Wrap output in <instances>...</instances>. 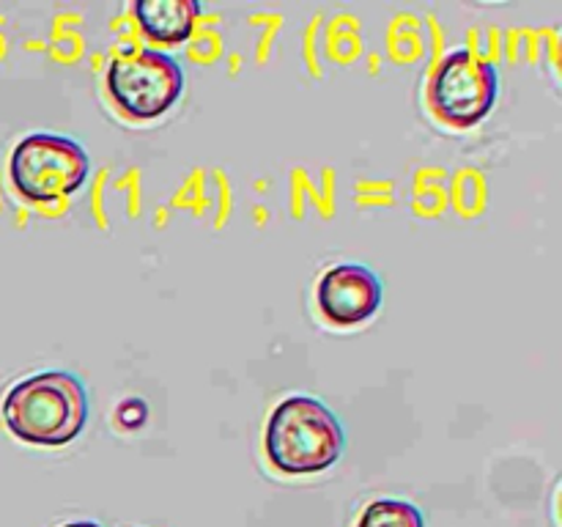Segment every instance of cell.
I'll return each mask as SVG.
<instances>
[{
	"mask_svg": "<svg viewBox=\"0 0 562 527\" xmlns=\"http://www.w3.org/2000/svg\"><path fill=\"white\" fill-rule=\"evenodd\" d=\"M382 291L379 274L366 264H333L316 283V305L335 327H355L379 311Z\"/></svg>",
	"mask_w": 562,
	"mask_h": 527,
	"instance_id": "8992f818",
	"label": "cell"
},
{
	"mask_svg": "<svg viewBox=\"0 0 562 527\" xmlns=\"http://www.w3.org/2000/svg\"><path fill=\"white\" fill-rule=\"evenodd\" d=\"M113 417L115 423H119V428H124V431H137V428L146 426L148 421V404L140 395H130V399H124L115 406Z\"/></svg>",
	"mask_w": 562,
	"mask_h": 527,
	"instance_id": "9c48e42d",
	"label": "cell"
},
{
	"mask_svg": "<svg viewBox=\"0 0 562 527\" xmlns=\"http://www.w3.org/2000/svg\"><path fill=\"white\" fill-rule=\"evenodd\" d=\"M499 93L497 66L472 49H453L428 77V104L445 124L475 126L492 113Z\"/></svg>",
	"mask_w": 562,
	"mask_h": 527,
	"instance_id": "5b68a950",
	"label": "cell"
},
{
	"mask_svg": "<svg viewBox=\"0 0 562 527\" xmlns=\"http://www.w3.org/2000/svg\"><path fill=\"white\" fill-rule=\"evenodd\" d=\"M91 170L88 152L75 137L31 132L9 157V179L27 203H53L80 190Z\"/></svg>",
	"mask_w": 562,
	"mask_h": 527,
	"instance_id": "3957f363",
	"label": "cell"
},
{
	"mask_svg": "<svg viewBox=\"0 0 562 527\" xmlns=\"http://www.w3.org/2000/svg\"><path fill=\"white\" fill-rule=\"evenodd\" d=\"M3 423L16 439L44 448H60L88 426V390L71 371L47 368L11 384L5 393Z\"/></svg>",
	"mask_w": 562,
	"mask_h": 527,
	"instance_id": "6da1fadb",
	"label": "cell"
},
{
	"mask_svg": "<svg viewBox=\"0 0 562 527\" xmlns=\"http://www.w3.org/2000/svg\"><path fill=\"white\" fill-rule=\"evenodd\" d=\"M355 527H426V519L409 500L379 497L362 508Z\"/></svg>",
	"mask_w": 562,
	"mask_h": 527,
	"instance_id": "ba28073f",
	"label": "cell"
},
{
	"mask_svg": "<svg viewBox=\"0 0 562 527\" xmlns=\"http://www.w3.org/2000/svg\"><path fill=\"white\" fill-rule=\"evenodd\" d=\"M60 527H102L99 522H88V519H77V522H66V525Z\"/></svg>",
	"mask_w": 562,
	"mask_h": 527,
	"instance_id": "30bf717a",
	"label": "cell"
},
{
	"mask_svg": "<svg viewBox=\"0 0 562 527\" xmlns=\"http://www.w3.org/2000/svg\"><path fill=\"white\" fill-rule=\"evenodd\" d=\"M132 11L146 38L157 44H181L195 31L201 3L198 0H137Z\"/></svg>",
	"mask_w": 562,
	"mask_h": 527,
	"instance_id": "52a82bcc",
	"label": "cell"
},
{
	"mask_svg": "<svg viewBox=\"0 0 562 527\" xmlns=\"http://www.w3.org/2000/svg\"><path fill=\"white\" fill-rule=\"evenodd\" d=\"M263 450L278 472L313 475L329 470L344 456L346 431L324 401L296 393L269 412Z\"/></svg>",
	"mask_w": 562,
	"mask_h": 527,
	"instance_id": "7a4b0ae2",
	"label": "cell"
},
{
	"mask_svg": "<svg viewBox=\"0 0 562 527\" xmlns=\"http://www.w3.org/2000/svg\"><path fill=\"white\" fill-rule=\"evenodd\" d=\"M104 88L126 119L151 121L179 102L184 91V71L173 55L159 49H137L108 66Z\"/></svg>",
	"mask_w": 562,
	"mask_h": 527,
	"instance_id": "277c9868",
	"label": "cell"
}]
</instances>
